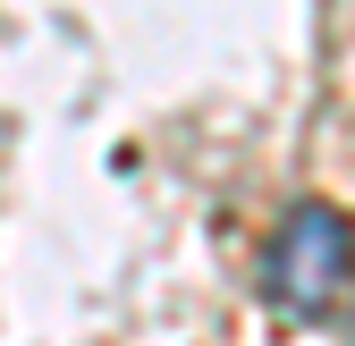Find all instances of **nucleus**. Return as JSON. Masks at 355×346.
<instances>
[{"mask_svg": "<svg viewBox=\"0 0 355 346\" xmlns=\"http://www.w3.org/2000/svg\"><path fill=\"white\" fill-rule=\"evenodd\" d=\"M355 279V220L338 203H296L262 245V304L288 321H322Z\"/></svg>", "mask_w": 355, "mask_h": 346, "instance_id": "f257e3e1", "label": "nucleus"}]
</instances>
